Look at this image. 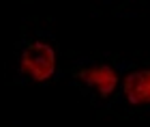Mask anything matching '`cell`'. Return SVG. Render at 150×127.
<instances>
[{
	"instance_id": "1",
	"label": "cell",
	"mask_w": 150,
	"mask_h": 127,
	"mask_svg": "<svg viewBox=\"0 0 150 127\" xmlns=\"http://www.w3.org/2000/svg\"><path fill=\"white\" fill-rule=\"evenodd\" d=\"M22 71L35 82H45L56 73V50L45 41H32L24 48L19 58Z\"/></svg>"
},
{
	"instance_id": "2",
	"label": "cell",
	"mask_w": 150,
	"mask_h": 127,
	"mask_svg": "<svg viewBox=\"0 0 150 127\" xmlns=\"http://www.w3.org/2000/svg\"><path fill=\"white\" fill-rule=\"evenodd\" d=\"M77 78L84 82L88 88H92L99 97H110L118 88L120 76L112 65H88L77 71Z\"/></svg>"
},
{
	"instance_id": "3",
	"label": "cell",
	"mask_w": 150,
	"mask_h": 127,
	"mask_svg": "<svg viewBox=\"0 0 150 127\" xmlns=\"http://www.w3.org/2000/svg\"><path fill=\"white\" fill-rule=\"evenodd\" d=\"M122 93L131 106H150V69L131 71L122 80Z\"/></svg>"
}]
</instances>
